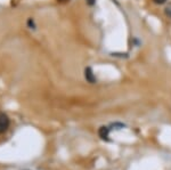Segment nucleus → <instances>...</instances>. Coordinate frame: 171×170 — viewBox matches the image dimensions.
<instances>
[{"instance_id": "nucleus-1", "label": "nucleus", "mask_w": 171, "mask_h": 170, "mask_svg": "<svg viewBox=\"0 0 171 170\" xmlns=\"http://www.w3.org/2000/svg\"><path fill=\"white\" fill-rule=\"evenodd\" d=\"M9 126V119L5 113H0V134L5 132Z\"/></svg>"}, {"instance_id": "nucleus-2", "label": "nucleus", "mask_w": 171, "mask_h": 170, "mask_svg": "<svg viewBox=\"0 0 171 170\" xmlns=\"http://www.w3.org/2000/svg\"><path fill=\"white\" fill-rule=\"evenodd\" d=\"M110 131H111V128H108V127H101L98 130V135L99 137H101L103 141H106V142H108L110 141V138H108V136H110Z\"/></svg>"}, {"instance_id": "nucleus-3", "label": "nucleus", "mask_w": 171, "mask_h": 170, "mask_svg": "<svg viewBox=\"0 0 171 170\" xmlns=\"http://www.w3.org/2000/svg\"><path fill=\"white\" fill-rule=\"evenodd\" d=\"M85 77H86V80L89 82V83H95L96 82V77L92 72L91 67H87L85 70Z\"/></svg>"}, {"instance_id": "nucleus-4", "label": "nucleus", "mask_w": 171, "mask_h": 170, "mask_svg": "<svg viewBox=\"0 0 171 170\" xmlns=\"http://www.w3.org/2000/svg\"><path fill=\"white\" fill-rule=\"evenodd\" d=\"M164 13H165V15L168 16V17H170V19H171V3H169L168 6L165 7V9H164Z\"/></svg>"}, {"instance_id": "nucleus-5", "label": "nucleus", "mask_w": 171, "mask_h": 170, "mask_svg": "<svg viewBox=\"0 0 171 170\" xmlns=\"http://www.w3.org/2000/svg\"><path fill=\"white\" fill-rule=\"evenodd\" d=\"M112 127H115V129H121V128L124 127V125H122V123H114V125H112Z\"/></svg>"}, {"instance_id": "nucleus-6", "label": "nucleus", "mask_w": 171, "mask_h": 170, "mask_svg": "<svg viewBox=\"0 0 171 170\" xmlns=\"http://www.w3.org/2000/svg\"><path fill=\"white\" fill-rule=\"evenodd\" d=\"M153 3H156V5H163V3H167V0H153Z\"/></svg>"}]
</instances>
